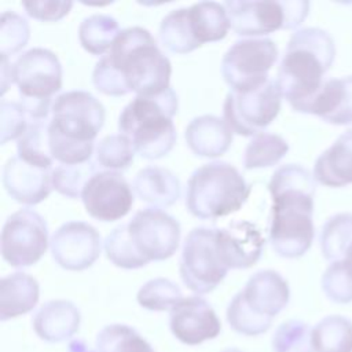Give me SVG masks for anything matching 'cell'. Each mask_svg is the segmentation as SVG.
I'll use <instances>...</instances> for the list:
<instances>
[{
    "instance_id": "cell-32",
    "label": "cell",
    "mask_w": 352,
    "mask_h": 352,
    "mask_svg": "<svg viewBox=\"0 0 352 352\" xmlns=\"http://www.w3.org/2000/svg\"><path fill=\"white\" fill-rule=\"evenodd\" d=\"M289 151V143L276 133L261 132L248 143L243 153V168L258 169L276 165Z\"/></svg>"
},
{
    "instance_id": "cell-14",
    "label": "cell",
    "mask_w": 352,
    "mask_h": 352,
    "mask_svg": "<svg viewBox=\"0 0 352 352\" xmlns=\"http://www.w3.org/2000/svg\"><path fill=\"white\" fill-rule=\"evenodd\" d=\"M81 199L87 213L100 221H116L126 216L133 194L125 177L116 170H99L85 184Z\"/></svg>"
},
{
    "instance_id": "cell-18",
    "label": "cell",
    "mask_w": 352,
    "mask_h": 352,
    "mask_svg": "<svg viewBox=\"0 0 352 352\" xmlns=\"http://www.w3.org/2000/svg\"><path fill=\"white\" fill-rule=\"evenodd\" d=\"M52 172L50 166L32 164L19 155L7 160L3 168V186L16 202L37 205L52 191Z\"/></svg>"
},
{
    "instance_id": "cell-22",
    "label": "cell",
    "mask_w": 352,
    "mask_h": 352,
    "mask_svg": "<svg viewBox=\"0 0 352 352\" xmlns=\"http://www.w3.org/2000/svg\"><path fill=\"white\" fill-rule=\"evenodd\" d=\"M232 133L223 118L204 114L190 121L184 131V139L195 155L213 158L223 155L230 148Z\"/></svg>"
},
{
    "instance_id": "cell-9",
    "label": "cell",
    "mask_w": 352,
    "mask_h": 352,
    "mask_svg": "<svg viewBox=\"0 0 352 352\" xmlns=\"http://www.w3.org/2000/svg\"><path fill=\"white\" fill-rule=\"evenodd\" d=\"M216 234V228L195 227L183 243L179 274L186 287L197 294L213 292L228 272L217 252Z\"/></svg>"
},
{
    "instance_id": "cell-47",
    "label": "cell",
    "mask_w": 352,
    "mask_h": 352,
    "mask_svg": "<svg viewBox=\"0 0 352 352\" xmlns=\"http://www.w3.org/2000/svg\"><path fill=\"white\" fill-rule=\"evenodd\" d=\"M221 352H242V351L238 349V348H227V349H224Z\"/></svg>"
},
{
    "instance_id": "cell-27",
    "label": "cell",
    "mask_w": 352,
    "mask_h": 352,
    "mask_svg": "<svg viewBox=\"0 0 352 352\" xmlns=\"http://www.w3.org/2000/svg\"><path fill=\"white\" fill-rule=\"evenodd\" d=\"M315 352H352V320L342 315H329L312 329Z\"/></svg>"
},
{
    "instance_id": "cell-40",
    "label": "cell",
    "mask_w": 352,
    "mask_h": 352,
    "mask_svg": "<svg viewBox=\"0 0 352 352\" xmlns=\"http://www.w3.org/2000/svg\"><path fill=\"white\" fill-rule=\"evenodd\" d=\"M28 21L14 11H4L0 21V54L10 56L21 51L29 41Z\"/></svg>"
},
{
    "instance_id": "cell-34",
    "label": "cell",
    "mask_w": 352,
    "mask_h": 352,
    "mask_svg": "<svg viewBox=\"0 0 352 352\" xmlns=\"http://www.w3.org/2000/svg\"><path fill=\"white\" fill-rule=\"evenodd\" d=\"M180 287L168 278H154L147 280L138 292L139 305L147 311H170L180 300Z\"/></svg>"
},
{
    "instance_id": "cell-26",
    "label": "cell",
    "mask_w": 352,
    "mask_h": 352,
    "mask_svg": "<svg viewBox=\"0 0 352 352\" xmlns=\"http://www.w3.org/2000/svg\"><path fill=\"white\" fill-rule=\"evenodd\" d=\"M187 11L191 33L199 45L223 40L231 28L224 4L199 1L190 6Z\"/></svg>"
},
{
    "instance_id": "cell-1",
    "label": "cell",
    "mask_w": 352,
    "mask_h": 352,
    "mask_svg": "<svg viewBox=\"0 0 352 352\" xmlns=\"http://www.w3.org/2000/svg\"><path fill=\"white\" fill-rule=\"evenodd\" d=\"M314 173L298 164H285L271 176L272 198L268 241L274 252L285 258L304 256L315 236Z\"/></svg>"
},
{
    "instance_id": "cell-3",
    "label": "cell",
    "mask_w": 352,
    "mask_h": 352,
    "mask_svg": "<svg viewBox=\"0 0 352 352\" xmlns=\"http://www.w3.org/2000/svg\"><path fill=\"white\" fill-rule=\"evenodd\" d=\"M51 113L48 142L52 158L66 165L91 161L106 116L99 99L87 91H67L55 98Z\"/></svg>"
},
{
    "instance_id": "cell-25",
    "label": "cell",
    "mask_w": 352,
    "mask_h": 352,
    "mask_svg": "<svg viewBox=\"0 0 352 352\" xmlns=\"http://www.w3.org/2000/svg\"><path fill=\"white\" fill-rule=\"evenodd\" d=\"M40 286L25 272L6 275L0 280V319L8 320L30 312L38 302Z\"/></svg>"
},
{
    "instance_id": "cell-4",
    "label": "cell",
    "mask_w": 352,
    "mask_h": 352,
    "mask_svg": "<svg viewBox=\"0 0 352 352\" xmlns=\"http://www.w3.org/2000/svg\"><path fill=\"white\" fill-rule=\"evenodd\" d=\"M104 58L128 92L157 95L170 88V60L144 28L122 29Z\"/></svg>"
},
{
    "instance_id": "cell-12",
    "label": "cell",
    "mask_w": 352,
    "mask_h": 352,
    "mask_svg": "<svg viewBox=\"0 0 352 352\" xmlns=\"http://www.w3.org/2000/svg\"><path fill=\"white\" fill-rule=\"evenodd\" d=\"M48 248V226L33 209H19L7 217L1 231V256L15 268L36 264Z\"/></svg>"
},
{
    "instance_id": "cell-16",
    "label": "cell",
    "mask_w": 352,
    "mask_h": 352,
    "mask_svg": "<svg viewBox=\"0 0 352 352\" xmlns=\"http://www.w3.org/2000/svg\"><path fill=\"white\" fill-rule=\"evenodd\" d=\"M169 329L180 342L192 346L216 338L221 331V323L205 298L188 296L170 309Z\"/></svg>"
},
{
    "instance_id": "cell-31",
    "label": "cell",
    "mask_w": 352,
    "mask_h": 352,
    "mask_svg": "<svg viewBox=\"0 0 352 352\" xmlns=\"http://www.w3.org/2000/svg\"><path fill=\"white\" fill-rule=\"evenodd\" d=\"M96 352H155L133 327L122 323L104 326L96 336Z\"/></svg>"
},
{
    "instance_id": "cell-5",
    "label": "cell",
    "mask_w": 352,
    "mask_h": 352,
    "mask_svg": "<svg viewBox=\"0 0 352 352\" xmlns=\"http://www.w3.org/2000/svg\"><path fill=\"white\" fill-rule=\"evenodd\" d=\"M177 95L170 88L157 95H136L118 117V131L146 160L165 157L177 133L172 117L177 113Z\"/></svg>"
},
{
    "instance_id": "cell-24",
    "label": "cell",
    "mask_w": 352,
    "mask_h": 352,
    "mask_svg": "<svg viewBox=\"0 0 352 352\" xmlns=\"http://www.w3.org/2000/svg\"><path fill=\"white\" fill-rule=\"evenodd\" d=\"M138 198L155 209L173 205L180 197V180L177 176L161 166H147L140 169L132 183Z\"/></svg>"
},
{
    "instance_id": "cell-19",
    "label": "cell",
    "mask_w": 352,
    "mask_h": 352,
    "mask_svg": "<svg viewBox=\"0 0 352 352\" xmlns=\"http://www.w3.org/2000/svg\"><path fill=\"white\" fill-rule=\"evenodd\" d=\"M245 305L256 315L272 320L290 298L287 280L274 270H261L253 274L245 287L238 292Z\"/></svg>"
},
{
    "instance_id": "cell-42",
    "label": "cell",
    "mask_w": 352,
    "mask_h": 352,
    "mask_svg": "<svg viewBox=\"0 0 352 352\" xmlns=\"http://www.w3.org/2000/svg\"><path fill=\"white\" fill-rule=\"evenodd\" d=\"M33 120L28 116L21 102L1 100L0 103V143L19 139Z\"/></svg>"
},
{
    "instance_id": "cell-20",
    "label": "cell",
    "mask_w": 352,
    "mask_h": 352,
    "mask_svg": "<svg viewBox=\"0 0 352 352\" xmlns=\"http://www.w3.org/2000/svg\"><path fill=\"white\" fill-rule=\"evenodd\" d=\"M80 309L69 300H50L44 302L32 319L37 337L47 342L70 340L80 329Z\"/></svg>"
},
{
    "instance_id": "cell-45",
    "label": "cell",
    "mask_w": 352,
    "mask_h": 352,
    "mask_svg": "<svg viewBox=\"0 0 352 352\" xmlns=\"http://www.w3.org/2000/svg\"><path fill=\"white\" fill-rule=\"evenodd\" d=\"M69 352H94V351L88 349L84 341H81V340H73V341L69 344Z\"/></svg>"
},
{
    "instance_id": "cell-39",
    "label": "cell",
    "mask_w": 352,
    "mask_h": 352,
    "mask_svg": "<svg viewBox=\"0 0 352 352\" xmlns=\"http://www.w3.org/2000/svg\"><path fill=\"white\" fill-rule=\"evenodd\" d=\"M226 318L230 324V327L241 334V336H260L268 331V329L272 324V320L264 319L254 312H252L245 302L242 301L241 296L236 293L232 300L230 301L227 311H226Z\"/></svg>"
},
{
    "instance_id": "cell-35",
    "label": "cell",
    "mask_w": 352,
    "mask_h": 352,
    "mask_svg": "<svg viewBox=\"0 0 352 352\" xmlns=\"http://www.w3.org/2000/svg\"><path fill=\"white\" fill-rule=\"evenodd\" d=\"M135 147L132 142L121 135L104 136L96 147V162L107 170H124L133 162Z\"/></svg>"
},
{
    "instance_id": "cell-17",
    "label": "cell",
    "mask_w": 352,
    "mask_h": 352,
    "mask_svg": "<svg viewBox=\"0 0 352 352\" xmlns=\"http://www.w3.org/2000/svg\"><path fill=\"white\" fill-rule=\"evenodd\" d=\"M216 231L217 252L228 270L249 268L261 257L265 239L256 224L236 220Z\"/></svg>"
},
{
    "instance_id": "cell-29",
    "label": "cell",
    "mask_w": 352,
    "mask_h": 352,
    "mask_svg": "<svg viewBox=\"0 0 352 352\" xmlns=\"http://www.w3.org/2000/svg\"><path fill=\"white\" fill-rule=\"evenodd\" d=\"M120 32L117 19L104 14H94L80 23L78 40L87 52L102 55L106 51H110L113 41Z\"/></svg>"
},
{
    "instance_id": "cell-13",
    "label": "cell",
    "mask_w": 352,
    "mask_h": 352,
    "mask_svg": "<svg viewBox=\"0 0 352 352\" xmlns=\"http://www.w3.org/2000/svg\"><path fill=\"white\" fill-rule=\"evenodd\" d=\"M126 228L133 249L147 263L166 260L179 248L180 224L161 209L138 210L126 223Z\"/></svg>"
},
{
    "instance_id": "cell-11",
    "label": "cell",
    "mask_w": 352,
    "mask_h": 352,
    "mask_svg": "<svg viewBox=\"0 0 352 352\" xmlns=\"http://www.w3.org/2000/svg\"><path fill=\"white\" fill-rule=\"evenodd\" d=\"M276 59L278 47L271 38L238 40L221 59V76L232 91L254 89L270 80Z\"/></svg>"
},
{
    "instance_id": "cell-43",
    "label": "cell",
    "mask_w": 352,
    "mask_h": 352,
    "mask_svg": "<svg viewBox=\"0 0 352 352\" xmlns=\"http://www.w3.org/2000/svg\"><path fill=\"white\" fill-rule=\"evenodd\" d=\"M22 7L26 14L37 21L43 22H55L62 19L73 7V1H55V0H43V1H22Z\"/></svg>"
},
{
    "instance_id": "cell-8",
    "label": "cell",
    "mask_w": 352,
    "mask_h": 352,
    "mask_svg": "<svg viewBox=\"0 0 352 352\" xmlns=\"http://www.w3.org/2000/svg\"><path fill=\"white\" fill-rule=\"evenodd\" d=\"M230 26L238 36H263L296 29L308 15L309 1H226Z\"/></svg>"
},
{
    "instance_id": "cell-36",
    "label": "cell",
    "mask_w": 352,
    "mask_h": 352,
    "mask_svg": "<svg viewBox=\"0 0 352 352\" xmlns=\"http://www.w3.org/2000/svg\"><path fill=\"white\" fill-rule=\"evenodd\" d=\"M271 345L274 352H315L312 329L297 319L280 323L272 336Z\"/></svg>"
},
{
    "instance_id": "cell-7",
    "label": "cell",
    "mask_w": 352,
    "mask_h": 352,
    "mask_svg": "<svg viewBox=\"0 0 352 352\" xmlns=\"http://www.w3.org/2000/svg\"><path fill=\"white\" fill-rule=\"evenodd\" d=\"M12 74L21 104L30 120L48 118L52 96L62 88V66L58 56L41 47L28 50L12 63Z\"/></svg>"
},
{
    "instance_id": "cell-23",
    "label": "cell",
    "mask_w": 352,
    "mask_h": 352,
    "mask_svg": "<svg viewBox=\"0 0 352 352\" xmlns=\"http://www.w3.org/2000/svg\"><path fill=\"white\" fill-rule=\"evenodd\" d=\"M314 177L327 187L352 183V128L342 132L314 164Z\"/></svg>"
},
{
    "instance_id": "cell-33",
    "label": "cell",
    "mask_w": 352,
    "mask_h": 352,
    "mask_svg": "<svg viewBox=\"0 0 352 352\" xmlns=\"http://www.w3.org/2000/svg\"><path fill=\"white\" fill-rule=\"evenodd\" d=\"M48 118L32 121L25 133L16 140L18 155L28 162L52 168V155L48 142Z\"/></svg>"
},
{
    "instance_id": "cell-37",
    "label": "cell",
    "mask_w": 352,
    "mask_h": 352,
    "mask_svg": "<svg viewBox=\"0 0 352 352\" xmlns=\"http://www.w3.org/2000/svg\"><path fill=\"white\" fill-rule=\"evenodd\" d=\"M96 172H99L98 165L92 161L73 165L60 164L52 172V186L65 197L78 198L81 197L87 182Z\"/></svg>"
},
{
    "instance_id": "cell-44",
    "label": "cell",
    "mask_w": 352,
    "mask_h": 352,
    "mask_svg": "<svg viewBox=\"0 0 352 352\" xmlns=\"http://www.w3.org/2000/svg\"><path fill=\"white\" fill-rule=\"evenodd\" d=\"M1 95L6 94L8 87L14 82V74H12V65L8 60V56L1 55Z\"/></svg>"
},
{
    "instance_id": "cell-10",
    "label": "cell",
    "mask_w": 352,
    "mask_h": 352,
    "mask_svg": "<svg viewBox=\"0 0 352 352\" xmlns=\"http://www.w3.org/2000/svg\"><path fill=\"white\" fill-rule=\"evenodd\" d=\"M282 94L278 82L270 78L261 87L248 91H230L223 104V120L241 136H256L276 118Z\"/></svg>"
},
{
    "instance_id": "cell-15",
    "label": "cell",
    "mask_w": 352,
    "mask_h": 352,
    "mask_svg": "<svg viewBox=\"0 0 352 352\" xmlns=\"http://www.w3.org/2000/svg\"><path fill=\"white\" fill-rule=\"evenodd\" d=\"M51 254L55 263L69 271L89 268L100 254V235L85 221H67L51 236Z\"/></svg>"
},
{
    "instance_id": "cell-30",
    "label": "cell",
    "mask_w": 352,
    "mask_h": 352,
    "mask_svg": "<svg viewBox=\"0 0 352 352\" xmlns=\"http://www.w3.org/2000/svg\"><path fill=\"white\" fill-rule=\"evenodd\" d=\"M158 40L168 51L188 54L201 45L195 41L188 22L187 8L172 10L164 16L158 30Z\"/></svg>"
},
{
    "instance_id": "cell-41",
    "label": "cell",
    "mask_w": 352,
    "mask_h": 352,
    "mask_svg": "<svg viewBox=\"0 0 352 352\" xmlns=\"http://www.w3.org/2000/svg\"><path fill=\"white\" fill-rule=\"evenodd\" d=\"M320 286L330 301L337 304L352 302V274L342 260L333 261L324 270Z\"/></svg>"
},
{
    "instance_id": "cell-21",
    "label": "cell",
    "mask_w": 352,
    "mask_h": 352,
    "mask_svg": "<svg viewBox=\"0 0 352 352\" xmlns=\"http://www.w3.org/2000/svg\"><path fill=\"white\" fill-rule=\"evenodd\" d=\"M307 114L334 125L352 124V74L327 78L311 102Z\"/></svg>"
},
{
    "instance_id": "cell-38",
    "label": "cell",
    "mask_w": 352,
    "mask_h": 352,
    "mask_svg": "<svg viewBox=\"0 0 352 352\" xmlns=\"http://www.w3.org/2000/svg\"><path fill=\"white\" fill-rule=\"evenodd\" d=\"M106 257L116 265L124 270H136L148 264L133 249L128 236L126 224H120L104 239Z\"/></svg>"
},
{
    "instance_id": "cell-46",
    "label": "cell",
    "mask_w": 352,
    "mask_h": 352,
    "mask_svg": "<svg viewBox=\"0 0 352 352\" xmlns=\"http://www.w3.org/2000/svg\"><path fill=\"white\" fill-rule=\"evenodd\" d=\"M342 261H344V264L346 265V268H348V270L351 271V274H352V245H351L349 249L346 250V253H345Z\"/></svg>"
},
{
    "instance_id": "cell-6",
    "label": "cell",
    "mask_w": 352,
    "mask_h": 352,
    "mask_svg": "<svg viewBox=\"0 0 352 352\" xmlns=\"http://www.w3.org/2000/svg\"><path fill=\"white\" fill-rule=\"evenodd\" d=\"M250 191L252 187L234 165L213 161L191 173L186 190V208L198 219H219L238 212Z\"/></svg>"
},
{
    "instance_id": "cell-2",
    "label": "cell",
    "mask_w": 352,
    "mask_h": 352,
    "mask_svg": "<svg viewBox=\"0 0 352 352\" xmlns=\"http://www.w3.org/2000/svg\"><path fill=\"white\" fill-rule=\"evenodd\" d=\"M334 58L336 43L324 29L302 28L290 36L275 80L294 111L307 114Z\"/></svg>"
},
{
    "instance_id": "cell-28",
    "label": "cell",
    "mask_w": 352,
    "mask_h": 352,
    "mask_svg": "<svg viewBox=\"0 0 352 352\" xmlns=\"http://www.w3.org/2000/svg\"><path fill=\"white\" fill-rule=\"evenodd\" d=\"M352 245V213L340 212L330 216L320 228L319 246L329 261L342 260Z\"/></svg>"
}]
</instances>
